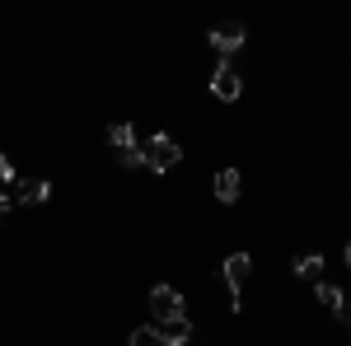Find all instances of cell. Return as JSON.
Segmentation results:
<instances>
[{
    "instance_id": "6da1fadb",
    "label": "cell",
    "mask_w": 351,
    "mask_h": 346,
    "mask_svg": "<svg viewBox=\"0 0 351 346\" xmlns=\"http://www.w3.org/2000/svg\"><path fill=\"white\" fill-rule=\"evenodd\" d=\"M150 314L160 323H178V319H188V304H183V295L173 286H155L150 291Z\"/></svg>"
},
{
    "instance_id": "7a4b0ae2",
    "label": "cell",
    "mask_w": 351,
    "mask_h": 346,
    "mask_svg": "<svg viewBox=\"0 0 351 346\" xmlns=\"http://www.w3.org/2000/svg\"><path fill=\"white\" fill-rule=\"evenodd\" d=\"M220 276H225V286H230V295H234L230 304L239 309V304H243L239 295H243V286H248V276H253V258H248V253H230L225 267H220Z\"/></svg>"
},
{
    "instance_id": "3957f363",
    "label": "cell",
    "mask_w": 351,
    "mask_h": 346,
    "mask_svg": "<svg viewBox=\"0 0 351 346\" xmlns=\"http://www.w3.org/2000/svg\"><path fill=\"white\" fill-rule=\"evenodd\" d=\"M178 160H183V150H178V140H173V136H150V145H145V164H150L155 173L178 169Z\"/></svg>"
},
{
    "instance_id": "277c9868",
    "label": "cell",
    "mask_w": 351,
    "mask_h": 346,
    "mask_svg": "<svg viewBox=\"0 0 351 346\" xmlns=\"http://www.w3.org/2000/svg\"><path fill=\"white\" fill-rule=\"evenodd\" d=\"M211 94H216V99H225V103L243 94V80H239V71H234L230 61H220V66H216V75H211Z\"/></svg>"
},
{
    "instance_id": "5b68a950",
    "label": "cell",
    "mask_w": 351,
    "mask_h": 346,
    "mask_svg": "<svg viewBox=\"0 0 351 346\" xmlns=\"http://www.w3.org/2000/svg\"><path fill=\"white\" fill-rule=\"evenodd\" d=\"M211 47H216L220 56L239 52V47H243V24H239V19H230V24H220V28H211Z\"/></svg>"
},
{
    "instance_id": "8992f818",
    "label": "cell",
    "mask_w": 351,
    "mask_h": 346,
    "mask_svg": "<svg viewBox=\"0 0 351 346\" xmlns=\"http://www.w3.org/2000/svg\"><path fill=\"white\" fill-rule=\"evenodd\" d=\"M239 192H243V178H239V169H220L216 173V197L230 206V201H239Z\"/></svg>"
},
{
    "instance_id": "52a82bcc",
    "label": "cell",
    "mask_w": 351,
    "mask_h": 346,
    "mask_svg": "<svg viewBox=\"0 0 351 346\" xmlns=\"http://www.w3.org/2000/svg\"><path fill=\"white\" fill-rule=\"evenodd\" d=\"M295 276L300 281H324V253H304V258H295Z\"/></svg>"
},
{
    "instance_id": "ba28073f",
    "label": "cell",
    "mask_w": 351,
    "mask_h": 346,
    "mask_svg": "<svg viewBox=\"0 0 351 346\" xmlns=\"http://www.w3.org/2000/svg\"><path fill=\"white\" fill-rule=\"evenodd\" d=\"M188 337H192V323H188V319L164 323V328H160V342H164V346H188Z\"/></svg>"
},
{
    "instance_id": "9c48e42d",
    "label": "cell",
    "mask_w": 351,
    "mask_h": 346,
    "mask_svg": "<svg viewBox=\"0 0 351 346\" xmlns=\"http://www.w3.org/2000/svg\"><path fill=\"white\" fill-rule=\"evenodd\" d=\"M47 197H52V183H43V178H38V183H24V192H19V206H43Z\"/></svg>"
},
{
    "instance_id": "30bf717a",
    "label": "cell",
    "mask_w": 351,
    "mask_h": 346,
    "mask_svg": "<svg viewBox=\"0 0 351 346\" xmlns=\"http://www.w3.org/2000/svg\"><path fill=\"white\" fill-rule=\"evenodd\" d=\"M108 145L132 150V145H136V127H132V122H112V127H108Z\"/></svg>"
},
{
    "instance_id": "8fae6325",
    "label": "cell",
    "mask_w": 351,
    "mask_h": 346,
    "mask_svg": "<svg viewBox=\"0 0 351 346\" xmlns=\"http://www.w3.org/2000/svg\"><path fill=\"white\" fill-rule=\"evenodd\" d=\"M314 295H319V304H328V309H337V304H342V291H337L332 281H314Z\"/></svg>"
},
{
    "instance_id": "7c38bea8",
    "label": "cell",
    "mask_w": 351,
    "mask_h": 346,
    "mask_svg": "<svg viewBox=\"0 0 351 346\" xmlns=\"http://www.w3.org/2000/svg\"><path fill=\"white\" fill-rule=\"evenodd\" d=\"M132 346H164L160 342V328H150V323H145V328H136V332H132Z\"/></svg>"
},
{
    "instance_id": "4fadbf2b",
    "label": "cell",
    "mask_w": 351,
    "mask_h": 346,
    "mask_svg": "<svg viewBox=\"0 0 351 346\" xmlns=\"http://www.w3.org/2000/svg\"><path fill=\"white\" fill-rule=\"evenodd\" d=\"M117 164H122V169H141V164H145V150H141V145H132V150H117Z\"/></svg>"
},
{
    "instance_id": "5bb4252c",
    "label": "cell",
    "mask_w": 351,
    "mask_h": 346,
    "mask_svg": "<svg viewBox=\"0 0 351 346\" xmlns=\"http://www.w3.org/2000/svg\"><path fill=\"white\" fill-rule=\"evenodd\" d=\"M5 183H14V164L0 155V187H5Z\"/></svg>"
},
{
    "instance_id": "9a60e30c",
    "label": "cell",
    "mask_w": 351,
    "mask_h": 346,
    "mask_svg": "<svg viewBox=\"0 0 351 346\" xmlns=\"http://www.w3.org/2000/svg\"><path fill=\"white\" fill-rule=\"evenodd\" d=\"M337 319L351 328V295H342V304H337Z\"/></svg>"
},
{
    "instance_id": "2e32d148",
    "label": "cell",
    "mask_w": 351,
    "mask_h": 346,
    "mask_svg": "<svg viewBox=\"0 0 351 346\" xmlns=\"http://www.w3.org/2000/svg\"><path fill=\"white\" fill-rule=\"evenodd\" d=\"M5 215H10V197H0V225H5Z\"/></svg>"
},
{
    "instance_id": "e0dca14e",
    "label": "cell",
    "mask_w": 351,
    "mask_h": 346,
    "mask_svg": "<svg viewBox=\"0 0 351 346\" xmlns=\"http://www.w3.org/2000/svg\"><path fill=\"white\" fill-rule=\"evenodd\" d=\"M347 267H351V243H347Z\"/></svg>"
}]
</instances>
